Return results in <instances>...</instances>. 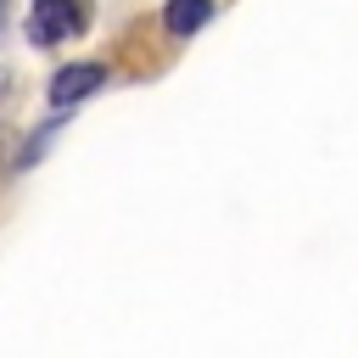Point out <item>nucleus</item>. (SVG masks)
Returning <instances> with one entry per match:
<instances>
[{"instance_id":"1","label":"nucleus","mask_w":358,"mask_h":358,"mask_svg":"<svg viewBox=\"0 0 358 358\" xmlns=\"http://www.w3.org/2000/svg\"><path fill=\"white\" fill-rule=\"evenodd\" d=\"M78 28H84L78 0H34V17H28V39L34 45H62Z\"/></svg>"},{"instance_id":"2","label":"nucleus","mask_w":358,"mask_h":358,"mask_svg":"<svg viewBox=\"0 0 358 358\" xmlns=\"http://www.w3.org/2000/svg\"><path fill=\"white\" fill-rule=\"evenodd\" d=\"M101 78H106V73H101L95 62H73V67H62V73L50 78V101H56V106H73V101H84L90 90H101Z\"/></svg>"},{"instance_id":"5","label":"nucleus","mask_w":358,"mask_h":358,"mask_svg":"<svg viewBox=\"0 0 358 358\" xmlns=\"http://www.w3.org/2000/svg\"><path fill=\"white\" fill-rule=\"evenodd\" d=\"M0 28H6V0H0Z\"/></svg>"},{"instance_id":"3","label":"nucleus","mask_w":358,"mask_h":358,"mask_svg":"<svg viewBox=\"0 0 358 358\" xmlns=\"http://www.w3.org/2000/svg\"><path fill=\"white\" fill-rule=\"evenodd\" d=\"M207 17H213V0H168V11H162L168 34H196Z\"/></svg>"},{"instance_id":"4","label":"nucleus","mask_w":358,"mask_h":358,"mask_svg":"<svg viewBox=\"0 0 358 358\" xmlns=\"http://www.w3.org/2000/svg\"><path fill=\"white\" fill-rule=\"evenodd\" d=\"M6 84H11V78H6V73H0V95H6Z\"/></svg>"}]
</instances>
